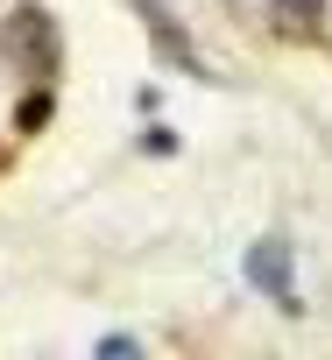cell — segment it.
Returning <instances> with one entry per match:
<instances>
[{
  "label": "cell",
  "instance_id": "6da1fadb",
  "mask_svg": "<svg viewBox=\"0 0 332 360\" xmlns=\"http://www.w3.org/2000/svg\"><path fill=\"white\" fill-rule=\"evenodd\" d=\"M8 43L29 57V71H36V78H50V64H57V43H50V22H43L36 8H22V15L8 22Z\"/></svg>",
  "mask_w": 332,
  "mask_h": 360
},
{
  "label": "cell",
  "instance_id": "7a4b0ae2",
  "mask_svg": "<svg viewBox=\"0 0 332 360\" xmlns=\"http://www.w3.org/2000/svg\"><path fill=\"white\" fill-rule=\"evenodd\" d=\"M248 276H255L269 297H283V304H290V248H283V240H262V248L248 255Z\"/></svg>",
  "mask_w": 332,
  "mask_h": 360
}]
</instances>
